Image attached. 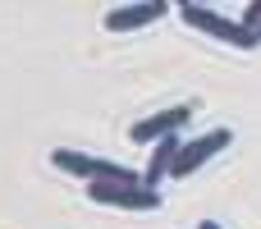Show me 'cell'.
Wrapping results in <instances>:
<instances>
[{
  "label": "cell",
  "instance_id": "1",
  "mask_svg": "<svg viewBox=\"0 0 261 229\" xmlns=\"http://www.w3.org/2000/svg\"><path fill=\"white\" fill-rule=\"evenodd\" d=\"M179 18L188 23V28H202V32H211V37H220V41H229V46H239V50H252L261 46L257 37L239 23V18H229V14H216V9H206V5H193V0H184L179 5Z\"/></svg>",
  "mask_w": 261,
  "mask_h": 229
},
{
  "label": "cell",
  "instance_id": "2",
  "mask_svg": "<svg viewBox=\"0 0 261 229\" xmlns=\"http://www.w3.org/2000/svg\"><path fill=\"white\" fill-rule=\"evenodd\" d=\"M229 142H234V133H229V129H211V133H202V138H188V142L179 147V156H174L170 179H188V174H193V170H202L211 156H220Z\"/></svg>",
  "mask_w": 261,
  "mask_h": 229
},
{
  "label": "cell",
  "instance_id": "3",
  "mask_svg": "<svg viewBox=\"0 0 261 229\" xmlns=\"http://www.w3.org/2000/svg\"><path fill=\"white\" fill-rule=\"evenodd\" d=\"M193 115H197V101H184V106L156 110V115L138 119V124L128 129V138H133V142H142V147H147V142H161V138H170V133H184Z\"/></svg>",
  "mask_w": 261,
  "mask_h": 229
},
{
  "label": "cell",
  "instance_id": "4",
  "mask_svg": "<svg viewBox=\"0 0 261 229\" xmlns=\"http://www.w3.org/2000/svg\"><path fill=\"white\" fill-rule=\"evenodd\" d=\"M87 197L101 207H124V211H156L161 193L151 188H124V184H87Z\"/></svg>",
  "mask_w": 261,
  "mask_h": 229
},
{
  "label": "cell",
  "instance_id": "5",
  "mask_svg": "<svg viewBox=\"0 0 261 229\" xmlns=\"http://www.w3.org/2000/svg\"><path fill=\"white\" fill-rule=\"evenodd\" d=\"M170 14V5L165 0H138V5H115V9H106V28L110 32H133V28H147V23H156V18H165Z\"/></svg>",
  "mask_w": 261,
  "mask_h": 229
},
{
  "label": "cell",
  "instance_id": "6",
  "mask_svg": "<svg viewBox=\"0 0 261 229\" xmlns=\"http://www.w3.org/2000/svg\"><path fill=\"white\" fill-rule=\"evenodd\" d=\"M197 229H220V225H216V220H202V225H197Z\"/></svg>",
  "mask_w": 261,
  "mask_h": 229
},
{
  "label": "cell",
  "instance_id": "7",
  "mask_svg": "<svg viewBox=\"0 0 261 229\" xmlns=\"http://www.w3.org/2000/svg\"><path fill=\"white\" fill-rule=\"evenodd\" d=\"M257 41H261V28H257Z\"/></svg>",
  "mask_w": 261,
  "mask_h": 229
}]
</instances>
